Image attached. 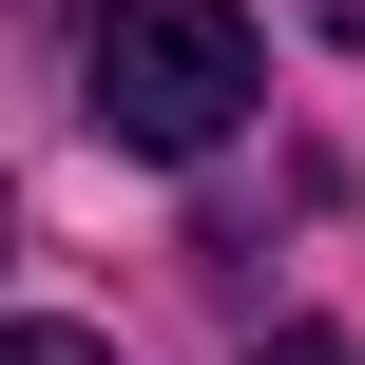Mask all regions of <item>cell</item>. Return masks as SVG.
Masks as SVG:
<instances>
[{"label":"cell","mask_w":365,"mask_h":365,"mask_svg":"<svg viewBox=\"0 0 365 365\" xmlns=\"http://www.w3.org/2000/svg\"><path fill=\"white\" fill-rule=\"evenodd\" d=\"M77 96H96L115 154H212V135L269 96V38H250V0H96Z\"/></svg>","instance_id":"cell-1"},{"label":"cell","mask_w":365,"mask_h":365,"mask_svg":"<svg viewBox=\"0 0 365 365\" xmlns=\"http://www.w3.org/2000/svg\"><path fill=\"white\" fill-rule=\"evenodd\" d=\"M0 365H115L96 327H0Z\"/></svg>","instance_id":"cell-2"},{"label":"cell","mask_w":365,"mask_h":365,"mask_svg":"<svg viewBox=\"0 0 365 365\" xmlns=\"http://www.w3.org/2000/svg\"><path fill=\"white\" fill-rule=\"evenodd\" d=\"M250 365H346V346H327V327H269V346H250Z\"/></svg>","instance_id":"cell-3"},{"label":"cell","mask_w":365,"mask_h":365,"mask_svg":"<svg viewBox=\"0 0 365 365\" xmlns=\"http://www.w3.org/2000/svg\"><path fill=\"white\" fill-rule=\"evenodd\" d=\"M308 19H346V38H365V0H308Z\"/></svg>","instance_id":"cell-4"},{"label":"cell","mask_w":365,"mask_h":365,"mask_svg":"<svg viewBox=\"0 0 365 365\" xmlns=\"http://www.w3.org/2000/svg\"><path fill=\"white\" fill-rule=\"evenodd\" d=\"M0 231H19V212H0Z\"/></svg>","instance_id":"cell-5"}]
</instances>
